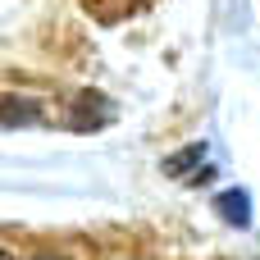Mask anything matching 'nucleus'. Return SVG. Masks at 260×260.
<instances>
[{"label":"nucleus","instance_id":"1","mask_svg":"<svg viewBox=\"0 0 260 260\" xmlns=\"http://www.w3.org/2000/svg\"><path fill=\"white\" fill-rule=\"evenodd\" d=\"M224 215H229L233 224H242V219H247V215H242V197H238V192H229V197H224Z\"/></svg>","mask_w":260,"mask_h":260}]
</instances>
